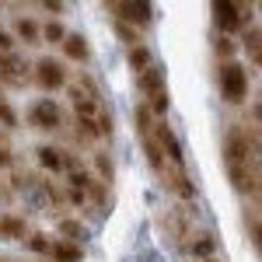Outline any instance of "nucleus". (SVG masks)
Masks as SVG:
<instances>
[{
    "mask_svg": "<svg viewBox=\"0 0 262 262\" xmlns=\"http://www.w3.org/2000/svg\"><path fill=\"white\" fill-rule=\"evenodd\" d=\"M224 158H227V175L238 192H259V143H255V137L248 140L245 129H231L227 143H224Z\"/></svg>",
    "mask_w": 262,
    "mask_h": 262,
    "instance_id": "nucleus-1",
    "label": "nucleus"
},
{
    "mask_svg": "<svg viewBox=\"0 0 262 262\" xmlns=\"http://www.w3.org/2000/svg\"><path fill=\"white\" fill-rule=\"evenodd\" d=\"M70 98H74L77 122H81L84 137H108V133H112V112L105 108V101H101L88 84H84V88H74Z\"/></svg>",
    "mask_w": 262,
    "mask_h": 262,
    "instance_id": "nucleus-2",
    "label": "nucleus"
},
{
    "mask_svg": "<svg viewBox=\"0 0 262 262\" xmlns=\"http://www.w3.org/2000/svg\"><path fill=\"white\" fill-rule=\"evenodd\" d=\"M217 81H221V91L227 101H242L248 95V74H245V67L238 63H221V70H217Z\"/></svg>",
    "mask_w": 262,
    "mask_h": 262,
    "instance_id": "nucleus-3",
    "label": "nucleus"
},
{
    "mask_svg": "<svg viewBox=\"0 0 262 262\" xmlns=\"http://www.w3.org/2000/svg\"><path fill=\"white\" fill-rule=\"evenodd\" d=\"M28 122H32L35 129H60L63 112H60V105H56L53 98H42V101H35V105L28 108Z\"/></svg>",
    "mask_w": 262,
    "mask_h": 262,
    "instance_id": "nucleus-4",
    "label": "nucleus"
},
{
    "mask_svg": "<svg viewBox=\"0 0 262 262\" xmlns=\"http://www.w3.org/2000/svg\"><path fill=\"white\" fill-rule=\"evenodd\" d=\"M35 81L46 88V91H60L63 84H67V70H63L60 60H53V56H42L35 63Z\"/></svg>",
    "mask_w": 262,
    "mask_h": 262,
    "instance_id": "nucleus-5",
    "label": "nucleus"
},
{
    "mask_svg": "<svg viewBox=\"0 0 262 262\" xmlns=\"http://www.w3.org/2000/svg\"><path fill=\"white\" fill-rule=\"evenodd\" d=\"M108 11L116 14V18H122V21H133V25H147V21L154 18V7L150 4H137V0H112L108 4Z\"/></svg>",
    "mask_w": 262,
    "mask_h": 262,
    "instance_id": "nucleus-6",
    "label": "nucleus"
},
{
    "mask_svg": "<svg viewBox=\"0 0 262 262\" xmlns=\"http://www.w3.org/2000/svg\"><path fill=\"white\" fill-rule=\"evenodd\" d=\"M242 7L238 4H231V0H217L213 4V21H217V28L221 32H234V28H242V14H238Z\"/></svg>",
    "mask_w": 262,
    "mask_h": 262,
    "instance_id": "nucleus-7",
    "label": "nucleus"
},
{
    "mask_svg": "<svg viewBox=\"0 0 262 262\" xmlns=\"http://www.w3.org/2000/svg\"><path fill=\"white\" fill-rule=\"evenodd\" d=\"M137 88H140L143 95H150V98H154V95H161V91H164V70L150 63L147 70L137 74Z\"/></svg>",
    "mask_w": 262,
    "mask_h": 262,
    "instance_id": "nucleus-8",
    "label": "nucleus"
},
{
    "mask_svg": "<svg viewBox=\"0 0 262 262\" xmlns=\"http://www.w3.org/2000/svg\"><path fill=\"white\" fill-rule=\"evenodd\" d=\"M25 60L11 56V53H0V81L4 84H25Z\"/></svg>",
    "mask_w": 262,
    "mask_h": 262,
    "instance_id": "nucleus-9",
    "label": "nucleus"
},
{
    "mask_svg": "<svg viewBox=\"0 0 262 262\" xmlns=\"http://www.w3.org/2000/svg\"><path fill=\"white\" fill-rule=\"evenodd\" d=\"M63 53H67L70 60H81V63L91 56V49H88V39H84V35H77V32H74V35H63Z\"/></svg>",
    "mask_w": 262,
    "mask_h": 262,
    "instance_id": "nucleus-10",
    "label": "nucleus"
},
{
    "mask_svg": "<svg viewBox=\"0 0 262 262\" xmlns=\"http://www.w3.org/2000/svg\"><path fill=\"white\" fill-rule=\"evenodd\" d=\"M49 255H53L56 262H81V259H84L81 245H67V242H56V245H49Z\"/></svg>",
    "mask_w": 262,
    "mask_h": 262,
    "instance_id": "nucleus-11",
    "label": "nucleus"
},
{
    "mask_svg": "<svg viewBox=\"0 0 262 262\" xmlns=\"http://www.w3.org/2000/svg\"><path fill=\"white\" fill-rule=\"evenodd\" d=\"M39 161L46 164V168H53V171H60L63 168V154L56 150V147H39Z\"/></svg>",
    "mask_w": 262,
    "mask_h": 262,
    "instance_id": "nucleus-12",
    "label": "nucleus"
},
{
    "mask_svg": "<svg viewBox=\"0 0 262 262\" xmlns=\"http://www.w3.org/2000/svg\"><path fill=\"white\" fill-rule=\"evenodd\" d=\"M0 234H7V238H25V221L4 217V221H0Z\"/></svg>",
    "mask_w": 262,
    "mask_h": 262,
    "instance_id": "nucleus-13",
    "label": "nucleus"
},
{
    "mask_svg": "<svg viewBox=\"0 0 262 262\" xmlns=\"http://www.w3.org/2000/svg\"><path fill=\"white\" fill-rule=\"evenodd\" d=\"M129 63H133V70L140 74V70H147V67H150V53H147L143 46H137V49H129Z\"/></svg>",
    "mask_w": 262,
    "mask_h": 262,
    "instance_id": "nucleus-14",
    "label": "nucleus"
},
{
    "mask_svg": "<svg viewBox=\"0 0 262 262\" xmlns=\"http://www.w3.org/2000/svg\"><path fill=\"white\" fill-rule=\"evenodd\" d=\"M0 126H4V129L18 126V112H14V108L7 105V98H4V95H0Z\"/></svg>",
    "mask_w": 262,
    "mask_h": 262,
    "instance_id": "nucleus-15",
    "label": "nucleus"
},
{
    "mask_svg": "<svg viewBox=\"0 0 262 262\" xmlns=\"http://www.w3.org/2000/svg\"><path fill=\"white\" fill-rule=\"evenodd\" d=\"M18 35L25 42H35V39H39V25H35V21H28V18H21L18 21Z\"/></svg>",
    "mask_w": 262,
    "mask_h": 262,
    "instance_id": "nucleus-16",
    "label": "nucleus"
},
{
    "mask_svg": "<svg viewBox=\"0 0 262 262\" xmlns=\"http://www.w3.org/2000/svg\"><path fill=\"white\" fill-rule=\"evenodd\" d=\"M60 231L67 234V238H70V242H81V238H84V227H81L77 221H63V224H60Z\"/></svg>",
    "mask_w": 262,
    "mask_h": 262,
    "instance_id": "nucleus-17",
    "label": "nucleus"
},
{
    "mask_svg": "<svg viewBox=\"0 0 262 262\" xmlns=\"http://www.w3.org/2000/svg\"><path fill=\"white\" fill-rule=\"evenodd\" d=\"M245 46H248V53H252V60L259 63V28H252V32H248V39H245Z\"/></svg>",
    "mask_w": 262,
    "mask_h": 262,
    "instance_id": "nucleus-18",
    "label": "nucleus"
},
{
    "mask_svg": "<svg viewBox=\"0 0 262 262\" xmlns=\"http://www.w3.org/2000/svg\"><path fill=\"white\" fill-rule=\"evenodd\" d=\"M63 35H67V32H63L56 21H49V25H46V39H49V42H60Z\"/></svg>",
    "mask_w": 262,
    "mask_h": 262,
    "instance_id": "nucleus-19",
    "label": "nucleus"
},
{
    "mask_svg": "<svg viewBox=\"0 0 262 262\" xmlns=\"http://www.w3.org/2000/svg\"><path fill=\"white\" fill-rule=\"evenodd\" d=\"M192 252H196V255H210V252H213V242H210V238H203V242L192 245Z\"/></svg>",
    "mask_w": 262,
    "mask_h": 262,
    "instance_id": "nucleus-20",
    "label": "nucleus"
},
{
    "mask_svg": "<svg viewBox=\"0 0 262 262\" xmlns=\"http://www.w3.org/2000/svg\"><path fill=\"white\" fill-rule=\"evenodd\" d=\"M28 245H32L35 252H49V242H46V234H35V238H28Z\"/></svg>",
    "mask_w": 262,
    "mask_h": 262,
    "instance_id": "nucleus-21",
    "label": "nucleus"
},
{
    "mask_svg": "<svg viewBox=\"0 0 262 262\" xmlns=\"http://www.w3.org/2000/svg\"><path fill=\"white\" fill-rule=\"evenodd\" d=\"M217 53H221V56H231V53H234V42L231 39H217Z\"/></svg>",
    "mask_w": 262,
    "mask_h": 262,
    "instance_id": "nucleus-22",
    "label": "nucleus"
},
{
    "mask_svg": "<svg viewBox=\"0 0 262 262\" xmlns=\"http://www.w3.org/2000/svg\"><path fill=\"white\" fill-rule=\"evenodd\" d=\"M11 46H14V39L7 32H0V53H11Z\"/></svg>",
    "mask_w": 262,
    "mask_h": 262,
    "instance_id": "nucleus-23",
    "label": "nucleus"
},
{
    "mask_svg": "<svg viewBox=\"0 0 262 262\" xmlns=\"http://www.w3.org/2000/svg\"><path fill=\"white\" fill-rule=\"evenodd\" d=\"M98 171L105 175V179H112V164L105 161V158H98Z\"/></svg>",
    "mask_w": 262,
    "mask_h": 262,
    "instance_id": "nucleus-24",
    "label": "nucleus"
},
{
    "mask_svg": "<svg viewBox=\"0 0 262 262\" xmlns=\"http://www.w3.org/2000/svg\"><path fill=\"white\" fill-rule=\"evenodd\" d=\"M0 164H11V150L7 147H0Z\"/></svg>",
    "mask_w": 262,
    "mask_h": 262,
    "instance_id": "nucleus-25",
    "label": "nucleus"
},
{
    "mask_svg": "<svg viewBox=\"0 0 262 262\" xmlns=\"http://www.w3.org/2000/svg\"><path fill=\"white\" fill-rule=\"evenodd\" d=\"M0 200H7V189H4V185H0Z\"/></svg>",
    "mask_w": 262,
    "mask_h": 262,
    "instance_id": "nucleus-26",
    "label": "nucleus"
},
{
    "mask_svg": "<svg viewBox=\"0 0 262 262\" xmlns=\"http://www.w3.org/2000/svg\"><path fill=\"white\" fill-rule=\"evenodd\" d=\"M0 140H4V133H0Z\"/></svg>",
    "mask_w": 262,
    "mask_h": 262,
    "instance_id": "nucleus-27",
    "label": "nucleus"
}]
</instances>
